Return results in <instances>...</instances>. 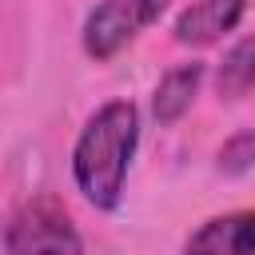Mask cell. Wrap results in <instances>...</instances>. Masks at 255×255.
<instances>
[{"label":"cell","mask_w":255,"mask_h":255,"mask_svg":"<svg viewBox=\"0 0 255 255\" xmlns=\"http://www.w3.org/2000/svg\"><path fill=\"white\" fill-rule=\"evenodd\" d=\"M139 147V108L131 100L100 104L72 143V183L96 211H116Z\"/></svg>","instance_id":"cell-1"},{"label":"cell","mask_w":255,"mask_h":255,"mask_svg":"<svg viewBox=\"0 0 255 255\" xmlns=\"http://www.w3.org/2000/svg\"><path fill=\"white\" fill-rule=\"evenodd\" d=\"M4 255H84V239L56 195H32L4 223Z\"/></svg>","instance_id":"cell-2"},{"label":"cell","mask_w":255,"mask_h":255,"mask_svg":"<svg viewBox=\"0 0 255 255\" xmlns=\"http://www.w3.org/2000/svg\"><path fill=\"white\" fill-rule=\"evenodd\" d=\"M171 0H96V8L84 16L80 28V44L88 52V60L104 64L112 56H120L143 28H151Z\"/></svg>","instance_id":"cell-3"},{"label":"cell","mask_w":255,"mask_h":255,"mask_svg":"<svg viewBox=\"0 0 255 255\" xmlns=\"http://www.w3.org/2000/svg\"><path fill=\"white\" fill-rule=\"evenodd\" d=\"M243 12H247V0H191V4L175 16L171 36H175V44H183V48H211V44H219L227 32L239 28Z\"/></svg>","instance_id":"cell-4"},{"label":"cell","mask_w":255,"mask_h":255,"mask_svg":"<svg viewBox=\"0 0 255 255\" xmlns=\"http://www.w3.org/2000/svg\"><path fill=\"white\" fill-rule=\"evenodd\" d=\"M179 255H255V207L203 219Z\"/></svg>","instance_id":"cell-5"},{"label":"cell","mask_w":255,"mask_h":255,"mask_svg":"<svg viewBox=\"0 0 255 255\" xmlns=\"http://www.w3.org/2000/svg\"><path fill=\"white\" fill-rule=\"evenodd\" d=\"M203 80H207V64H199V60L171 64V68L159 76L155 92H151V116H155V124H159V128L179 124V120L191 112Z\"/></svg>","instance_id":"cell-6"},{"label":"cell","mask_w":255,"mask_h":255,"mask_svg":"<svg viewBox=\"0 0 255 255\" xmlns=\"http://www.w3.org/2000/svg\"><path fill=\"white\" fill-rule=\"evenodd\" d=\"M215 92L223 100H243L255 92V32L235 40L223 52V60L215 68Z\"/></svg>","instance_id":"cell-7"},{"label":"cell","mask_w":255,"mask_h":255,"mask_svg":"<svg viewBox=\"0 0 255 255\" xmlns=\"http://www.w3.org/2000/svg\"><path fill=\"white\" fill-rule=\"evenodd\" d=\"M255 167V128H239L235 135H227L215 151V171L219 175H247Z\"/></svg>","instance_id":"cell-8"}]
</instances>
